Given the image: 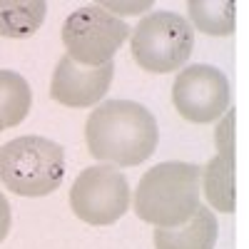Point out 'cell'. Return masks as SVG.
<instances>
[{
    "label": "cell",
    "mask_w": 249,
    "mask_h": 249,
    "mask_svg": "<svg viewBox=\"0 0 249 249\" xmlns=\"http://www.w3.org/2000/svg\"><path fill=\"white\" fill-rule=\"evenodd\" d=\"M115 75V65L105 62L97 68H82L62 55L50 80V95L65 107H92L107 95Z\"/></svg>",
    "instance_id": "8"
},
{
    "label": "cell",
    "mask_w": 249,
    "mask_h": 249,
    "mask_svg": "<svg viewBox=\"0 0 249 249\" xmlns=\"http://www.w3.org/2000/svg\"><path fill=\"white\" fill-rule=\"evenodd\" d=\"M70 207L75 217L88 224H115L130 207L127 179L112 164L85 167L70 187Z\"/></svg>",
    "instance_id": "6"
},
{
    "label": "cell",
    "mask_w": 249,
    "mask_h": 249,
    "mask_svg": "<svg viewBox=\"0 0 249 249\" xmlns=\"http://www.w3.org/2000/svg\"><path fill=\"white\" fill-rule=\"evenodd\" d=\"M130 48L142 70L155 75L172 72L190 60L195 48V30L182 15L157 10L140 20Z\"/></svg>",
    "instance_id": "4"
},
{
    "label": "cell",
    "mask_w": 249,
    "mask_h": 249,
    "mask_svg": "<svg viewBox=\"0 0 249 249\" xmlns=\"http://www.w3.org/2000/svg\"><path fill=\"white\" fill-rule=\"evenodd\" d=\"M232 157L217 155L204 164L199 179L204 184V197L219 212H234V184H232Z\"/></svg>",
    "instance_id": "12"
},
{
    "label": "cell",
    "mask_w": 249,
    "mask_h": 249,
    "mask_svg": "<svg viewBox=\"0 0 249 249\" xmlns=\"http://www.w3.org/2000/svg\"><path fill=\"white\" fill-rule=\"evenodd\" d=\"M10 224H13V212H10V202L8 197L0 192V244H3V239L8 237L10 232Z\"/></svg>",
    "instance_id": "15"
},
{
    "label": "cell",
    "mask_w": 249,
    "mask_h": 249,
    "mask_svg": "<svg viewBox=\"0 0 249 249\" xmlns=\"http://www.w3.org/2000/svg\"><path fill=\"white\" fill-rule=\"evenodd\" d=\"M199 167L162 162L142 175L135 190V214L155 227H179L199 207Z\"/></svg>",
    "instance_id": "2"
},
{
    "label": "cell",
    "mask_w": 249,
    "mask_h": 249,
    "mask_svg": "<svg viewBox=\"0 0 249 249\" xmlns=\"http://www.w3.org/2000/svg\"><path fill=\"white\" fill-rule=\"evenodd\" d=\"M0 179L20 197H48L65 179V150L48 137H15L0 147Z\"/></svg>",
    "instance_id": "3"
},
{
    "label": "cell",
    "mask_w": 249,
    "mask_h": 249,
    "mask_svg": "<svg viewBox=\"0 0 249 249\" xmlns=\"http://www.w3.org/2000/svg\"><path fill=\"white\" fill-rule=\"evenodd\" d=\"M33 105V92L23 75L13 70H0V120L5 127H18Z\"/></svg>",
    "instance_id": "11"
},
{
    "label": "cell",
    "mask_w": 249,
    "mask_h": 249,
    "mask_svg": "<svg viewBox=\"0 0 249 249\" xmlns=\"http://www.w3.org/2000/svg\"><path fill=\"white\" fill-rule=\"evenodd\" d=\"M232 115L234 112H224V120L217 130V144H219V155L232 157V137H230V127H232Z\"/></svg>",
    "instance_id": "14"
},
{
    "label": "cell",
    "mask_w": 249,
    "mask_h": 249,
    "mask_svg": "<svg viewBox=\"0 0 249 249\" xmlns=\"http://www.w3.org/2000/svg\"><path fill=\"white\" fill-rule=\"evenodd\" d=\"M219 234L217 217L197 207V212L179 227H155V249H214Z\"/></svg>",
    "instance_id": "9"
},
{
    "label": "cell",
    "mask_w": 249,
    "mask_h": 249,
    "mask_svg": "<svg viewBox=\"0 0 249 249\" xmlns=\"http://www.w3.org/2000/svg\"><path fill=\"white\" fill-rule=\"evenodd\" d=\"M192 23L207 35L234 33V3H187Z\"/></svg>",
    "instance_id": "13"
},
{
    "label": "cell",
    "mask_w": 249,
    "mask_h": 249,
    "mask_svg": "<svg viewBox=\"0 0 249 249\" xmlns=\"http://www.w3.org/2000/svg\"><path fill=\"white\" fill-rule=\"evenodd\" d=\"M85 142L95 160L112 167H135L157 150L155 115L132 100H105L85 122Z\"/></svg>",
    "instance_id": "1"
},
{
    "label": "cell",
    "mask_w": 249,
    "mask_h": 249,
    "mask_svg": "<svg viewBox=\"0 0 249 249\" xmlns=\"http://www.w3.org/2000/svg\"><path fill=\"white\" fill-rule=\"evenodd\" d=\"M172 102L187 122H214L230 107V82L219 68L190 65L175 77Z\"/></svg>",
    "instance_id": "7"
},
{
    "label": "cell",
    "mask_w": 249,
    "mask_h": 249,
    "mask_svg": "<svg viewBox=\"0 0 249 249\" xmlns=\"http://www.w3.org/2000/svg\"><path fill=\"white\" fill-rule=\"evenodd\" d=\"M0 132H3V120H0Z\"/></svg>",
    "instance_id": "16"
},
{
    "label": "cell",
    "mask_w": 249,
    "mask_h": 249,
    "mask_svg": "<svg viewBox=\"0 0 249 249\" xmlns=\"http://www.w3.org/2000/svg\"><path fill=\"white\" fill-rule=\"evenodd\" d=\"M48 5L43 0H0V35L30 37L45 23Z\"/></svg>",
    "instance_id": "10"
},
{
    "label": "cell",
    "mask_w": 249,
    "mask_h": 249,
    "mask_svg": "<svg viewBox=\"0 0 249 249\" xmlns=\"http://www.w3.org/2000/svg\"><path fill=\"white\" fill-rule=\"evenodd\" d=\"M60 35L68 57L75 65L97 68L112 62L115 53L127 40L130 28L124 20L107 13L102 5H85L65 18Z\"/></svg>",
    "instance_id": "5"
}]
</instances>
